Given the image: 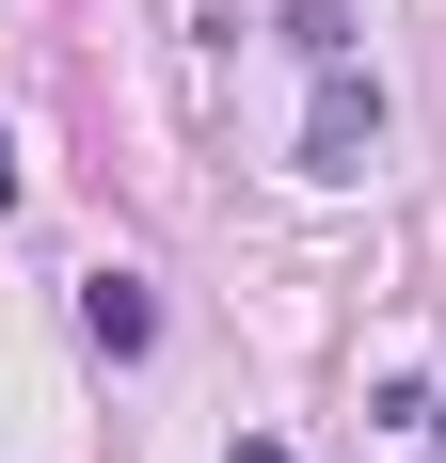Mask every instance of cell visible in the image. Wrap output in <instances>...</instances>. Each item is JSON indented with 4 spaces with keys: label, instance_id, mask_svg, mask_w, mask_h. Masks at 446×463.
I'll list each match as a JSON object with an SVG mask.
<instances>
[{
    "label": "cell",
    "instance_id": "3957f363",
    "mask_svg": "<svg viewBox=\"0 0 446 463\" xmlns=\"http://www.w3.org/2000/svg\"><path fill=\"white\" fill-rule=\"evenodd\" d=\"M287 48L303 64H351V0H287Z\"/></svg>",
    "mask_w": 446,
    "mask_h": 463
},
{
    "label": "cell",
    "instance_id": "8992f818",
    "mask_svg": "<svg viewBox=\"0 0 446 463\" xmlns=\"http://www.w3.org/2000/svg\"><path fill=\"white\" fill-rule=\"evenodd\" d=\"M0 208H16V144H0Z\"/></svg>",
    "mask_w": 446,
    "mask_h": 463
},
{
    "label": "cell",
    "instance_id": "277c9868",
    "mask_svg": "<svg viewBox=\"0 0 446 463\" xmlns=\"http://www.w3.org/2000/svg\"><path fill=\"white\" fill-rule=\"evenodd\" d=\"M383 416H399V431H414V448H431V463H446V400H431V383H383Z\"/></svg>",
    "mask_w": 446,
    "mask_h": 463
},
{
    "label": "cell",
    "instance_id": "7a4b0ae2",
    "mask_svg": "<svg viewBox=\"0 0 446 463\" xmlns=\"http://www.w3.org/2000/svg\"><path fill=\"white\" fill-rule=\"evenodd\" d=\"M80 335L112 352V368H144V352H160V288H144V272H96L80 288Z\"/></svg>",
    "mask_w": 446,
    "mask_h": 463
},
{
    "label": "cell",
    "instance_id": "5b68a950",
    "mask_svg": "<svg viewBox=\"0 0 446 463\" xmlns=\"http://www.w3.org/2000/svg\"><path fill=\"white\" fill-rule=\"evenodd\" d=\"M223 463H287V448H271V431H239V448H223Z\"/></svg>",
    "mask_w": 446,
    "mask_h": 463
},
{
    "label": "cell",
    "instance_id": "6da1fadb",
    "mask_svg": "<svg viewBox=\"0 0 446 463\" xmlns=\"http://www.w3.org/2000/svg\"><path fill=\"white\" fill-rule=\"evenodd\" d=\"M383 160V80L319 64V112H303V176H367Z\"/></svg>",
    "mask_w": 446,
    "mask_h": 463
}]
</instances>
